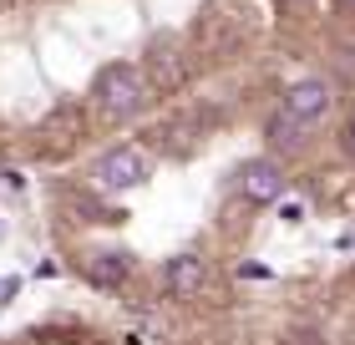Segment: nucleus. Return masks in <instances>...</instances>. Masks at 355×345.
<instances>
[{
    "instance_id": "1",
    "label": "nucleus",
    "mask_w": 355,
    "mask_h": 345,
    "mask_svg": "<svg viewBox=\"0 0 355 345\" xmlns=\"http://www.w3.org/2000/svg\"><path fill=\"white\" fill-rule=\"evenodd\" d=\"M96 107H102V117L112 122H127V117H137L142 102H148V76H142L132 61H112V67L96 71Z\"/></svg>"
},
{
    "instance_id": "2",
    "label": "nucleus",
    "mask_w": 355,
    "mask_h": 345,
    "mask_svg": "<svg viewBox=\"0 0 355 345\" xmlns=\"http://www.w3.org/2000/svg\"><path fill=\"white\" fill-rule=\"evenodd\" d=\"M96 188L102 193H127V188H137L142 178H148V158L137 153V147H107L102 158H96Z\"/></svg>"
},
{
    "instance_id": "3",
    "label": "nucleus",
    "mask_w": 355,
    "mask_h": 345,
    "mask_svg": "<svg viewBox=\"0 0 355 345\" xmlns=\"http://www.w3.org/2000/svg\"><path fill=\"white\" fill-rule=\"evenodd\" d=\"M330 102H335L330 81H325V76H304V81H295V87L284 92V102H279V107L289 112V117H300L304 127H310V122H320V117L330 112Z\"/></svg>"
},
{
    "instance_id": "4",
    "label": "nucleus",
    "mask_w": 355,
    "mask_h": 345,
    "mask_svg": "<svg viewBox=\"0 0 355 345\" xmlns=\"http://www.w3.org/2000/svg\"><path fill=\"white\" fill-rule=\"evenodd\" d=\"M239 193H244L249 203H274L284 193V168L274 158H254L239 168Z\"/></svg>"
},
{
    "instance_id": "5",
    "label": "nucleus",
    "mask_w": 355,
    "mask_h": 345,
    "mask_svg": "<svg viewBox=\"0 0 355 345\" xmlns=\"http://www.w3.org/2000/svg\"><path fill=\"white\" fill-rule=\"evenodd\" d=\"M203 259L198 254H178V259H168V269H163V285H168V294L173 300H193V294L203 289Z\"/></svg>"
},
{
    "instance_id": "6",
    "label": "nucleus",
    "mask_w": 355,
    "mask_h": 345,
    "mask_svg": "<svg viewBox=\"0 0 355 345\" xmlns=\"http://www.w3.org/2000/svg\"><path fill=\"white\" fill-rule=\"evenodd\" d=\"M264 137H269L274 153H300V147L310 142V127H304L300 117H289V112L279 107V112H274V117L264 122Z\"/></svg>"
},
{
    "instance_id": "7",
    "label": "nucleus",
    "mask_w": 355,
    "mask_h": 345,
    "mask_svg": "<svg viewBox=\"0 0 355 345\" xmlns=\"http://www.w3.org/2000/svg\"><path fill=\"white\" fill-rule=\"evenodd\" d=\"M82 269L96 289H122L127 285V254H87Z\"/></svg>"
},
{
    "instance_id": "8",
    "label": "nucleus",
    "mask_w": 355,
    "mask_h": 345,
    "mask_svg": "<svg viewBox=\"0 0 355 345\" xmlns=\"http://www.w3.org/2000/svg\"><path fill=\"white\" fill-rule=\"evenodd\" d=\"M15 289H21V274H6V279H0V305H10Z\"/></svg>"
},
{
    "instance_id": "9",
    "label": "nucleus",
    "mask_w": 355,
    "mask_h": 345,
    "mask_svg": "<svg viewBox=\"0 0 355 345\" xmlns=\"http://www.w3.org/2000/svg\"><path fill=\"white\" fill-rule=\"evenodd\" d=\"M279 219H284V224H300V219H304V208H300V203H284V208H279Z\"/></svg>"
},
{
    "instance_id": "10",
    "label": "nucleus",
    "mask_w": 355,
    "mask_h": 345,
    "mask_svg": "<svg viewBox=\"0 0 355 345\" xmlns=\"http://www.w3.org/2000/svg\"><path fill=\"white\" fill-rule=\"evenodd\" d=\"M345 147L355 153V117H350V127H345Z\"/></svg>"
},
{
    "instance_id": "11",
    "label": "nucleus",
    "mask_w": 355,
    "mask_h": 345,
    "mask_svg": "<svg viewBox=\"0 0 355 345\" xmlns=\"http://www.w3.org/2000/svg\"><path fill=\"white\" fill-rule=\"evenodd\" d=\"M0 239H6V224H0Z\"/></svg>"
},
{
    "instance_id": "12",
    "label": "nucleus",
    "mask_w": 355,
    "mask_h": 345,
    "mask_svg": "<svg viewBox=\"0 0 355 345\" xmlns=\"http://www.w3.org/2000/svg\"><path fill=\"white\" fill-rule=\"evenodd\" d=\"M345 6H355V0H345Z\"/></svg>"
}]
</instances>
